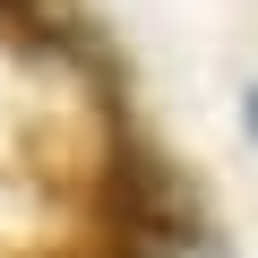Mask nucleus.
<instances>
[{
    "label": "nucleus",
    "mask_w": 258,
    "mask_h": 258,
    "mask_svg": "<svg viewBox=\"0 0 258 258\" xmlns=\"http://www.w3.org/2000/svg\"><path fill=\"white\" fill-rule=\"evenodd\" d=\"M249 129H258V86H249Z\"/></svg>",
    "instance_id": "1"
}]
</instances>
